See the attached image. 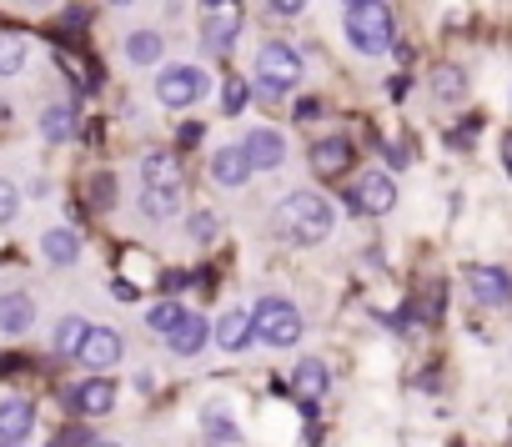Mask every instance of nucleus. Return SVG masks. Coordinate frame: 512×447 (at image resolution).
Returning a JSON list of instances; mask_svg holds the SVG:
<instances>
[{"label": "nucleus", "instance_id": "nucleus-21", "mask_svg": "<svg viewBox=\"0 0 512 447\" xmlns=\"http://www.w3.org/2000/svg\"><path fill=\"white\" fill-rule=\"evenodd\" d=\"M41 252H46L51 267H76V262H81V232L51 227V232H41Z\"/></svg>", "mask_w": 512, "mask_h": 447}, {"label": "nucleus", "instance_id": "nucleus-13", "mask_svg": "<svg viewBox=\"0 0 512 447\" xmlns=\"http://www.w3.org/2000/svg\"><path fill=\"white\" fill-rule=\"evenodd\" d=\"M211 337H216V347L231 352V357L246 352V347L256 342V332H251V312H246V307H226V312L211 322Z\"/></svg>", "mask_w": 512, "mask_h": 447}, {"label": "nucleus", "instance_id": "nucleus-33", "mask_svg": "<svg viewBox=\"0 0 512 447\" xmlns=\"http://www.w3.org/2000/svg\"><path fill=\"white\" fill-rule=\"evenodd\" d=\"M267 6H272L277 16H302V11H307V0H267Z\"/></svg>", "mask_w": 512, "mask_h": 447}, {"label": "nucleus", "instance_id": "nucleus-18", "mask_svg": "<svg viewBox=\"0 0 512 447\" xmlns=\"http://www.w3.org/2000/svg\"><path fill=\"white\" fill-rule=\"evenodd\" d=\"M36 327V302L26 292H0V337H26Z\"/></svg>", "mask_w": 512, "mask_h": 447}, {"label": "nucleus", "instance_id": "nucleus-34", "mask_svg": "<svg viewBox=\"0 0 512 447\" xmlns=\"http://www.w3.org/2000/svg\"><path fill=\"white\" fill-rule=\"evenodd\" d=\"M502 166H507V171H512V136H507V141H502Z\"/></svg>", "mask_w": 512, "mask_h": 447}, {"label": "nucleus", "instance_id": "nucleus-3", "mask_svg": "<svg viewBox=\"0 0 512 447\" xmlns=\"http://www.w3.org/2000/svg\"><path fill=\"white\" fill-rule=\"evenodd\" d=\"M302 71H307V61L287 41H262V46H256V81H251V91L262 101H282L302 81Z\"/></svg>", "mask_w": 512, "mask_h": 447}, {"label": "nucleus", "instance_id": "nucleus-25", "mask_svg": "<svg viewBox=\"0 0 512 447\" xmlns=\"http://www.w3.org/2000/svg\"><path fill=\"white\" fill-rule=\"evenodd\" d=\"M26 61H31V46H26V36L21 31H0V76H21L26 71Z\"/></svg>", "mask_w": 512, "mask_h": 447}, {"label": "nucleus", "instance_id": "nucleus-20", "mask_svg": "<svg viewBox=\"0 0 512 447\" xmlns=\"http://www.w3.org/2000/svg\"><path fill=\"white\" fill-rule=\"evenodd\" d=\"M81 131V111L71 106V101H51L46 111H41V136L51 141V146H61V141H71Z\"/></svg>", "mask_w": 512, "mask_h": 447}, {"label": "nucleus", "instance_id": "nucleus-9", "mask_svg": "<svg viewBox=\"0 0 512 447\" xmlns=\"http://www.w3.org/2000/svg\"><path fill=\"white\" fill-rule=\"evenodd\" d=\"M462 292L477 307H512V277L502 267H467L462 272Z\"/></svg>", "mask_w": 512, "mask_h": 447}, {"label": "nucleus", "instance_id": "nucleus-38", "mask_svg": "<svg viewBox=\"0 0 512 447\" xmlns=\"http://www.w3.org/2000/svg\"><path fill=\"white\" fill-rule=\"evenodd\" d=\"M86 447H121V442H106V437H101V442H86Z\"/></svg>", "mask_w": 512, "mask_h": 447}, {"label": "nucleus", "instance_id": "nucleus-26", "mask_svg": "<svg viewBox=\"0 0 512 447\" xmlns=\"http://www.w3.org/2000/svg\"><path fill=\"white\" fill-rule=\"evenodd\" d=\"M186 312H191L186 302H176V297H161V302H151V312H146V332H161V337H171V332H176V322H181Z\"/></svg>", "mask_w": 512, "mask_h": 447}, {"label": "nucleus", "instance_id": "nucleus-17", "mask_svg": "<svg viewBox=\"0 0 512 447\" xmlns=\"http://www.w3.org/2000/svg\"><path fill=\"white\" fill-rule=\"evenodd\" d=\"M206 342H211V322H206V312H186V317L176 322V332L166 337V347H171L176 357H201Z\"/></svg>", "mask_w": 512, "mask_h": 447}, {"label": "nucleus", "instance_id": "nucleus-29", "mask_svg": "<svg viewBox=\"0 0 512 447\" xmlns=\"http://www.w3.org/2000/svg\"><path fill=\"white\" fill-rule=\"evenodd\" d=\"M91 206L96 211H106V206H116V176H91Z\"/></svg>", "mask_w": 512, "mask_h": 447}, {"label": "nucleus", "instance_id": "nucleus-8", "mask_svg": "<svg viewBox=\"0 0 512 447\" xmlns=\"http://www.w3.org/2000/svg\"><path fill=\"white\" fill-rule=\"evenodd\" d=\"M121 357H126V337L116 327H86V337L76 347V362H86L91 372H111Z\"/></svg>", "mask_w": 512, "mask_h": 447}, {"label": "nucleus", "instance_id": "nucleus-4", "mask_svg": "<svg viewBox=\"0 0 512 447\" xmlns=\"http://www.w3.org/2000/svg\"><path fill=\"white\" fill-rule=\"evenodd\" d=\"M251 332H256V342L262 347H272V352H282V347H297L302 342V307L292 302V297H262L251 307Z\"/></svg>", "mask_w": 512, "mask_h": 447}, {"label": "nucleus", "instance_id": "nucleus-1", "mask_svg": "<svg viewBox=\"0 0 512 447\" xmlns=\"http://www.w3.org/2000/svg\"><path fill=\"white\" fill-rule=\"evenodd\" d=\"M267 232L277 242H292V247H317L337 232V211L322 191H287L277 206H272V221Z\"/></svg>", "mask_w": 512, "mask_h": 447}, {"label": "nucleus", "instance_id": "nucleus-15", "mask_svg": "<svg viewBox=\"0 0 512 447\" xmlns=\"http://www.w3.org/2000/svg\"><path fill=\"white\" fill-rule=\"evenodd\" d=\"M352 141L347 136H327V141H317L312 146V176H322V181H337V176H347L352 171Z\"/></svg>", "mask_w": 512, "mask_h": 447}, {"label": "nucleus", "instance_id": "nucleus-11", "mask_svg": "<svg viewBox=\"0 0 512 447\" xmlns=\"http://www.w3.org/2000/svg\"><path fill=\"white\" fill-rule=\"evenodd\" d=\"M206 171H211V181H216L221 191H241V186L256 176V166H251V156H246L241 141H236V146H216L211 161H206Z\"/></svg>", "mask_w": 512, "mask_h": 447}, {"label": "nucleus", "instance_id": "nucleus-2", "mask_svg": "<svg viewBox=\"0 0 512 447\" xmlns=\"http://www.w3.org/2000/svg\"><path fill=\"white\" fill-rule=\"evenodd\" d=\"M141 211L166 221L186 211V166L176 151H146L141 156Z\"/></svg>", "mask_w": 512, "mask_h": 447}, {"label": "nucleus", "instance_id": "nucleus-37", "mask_svg": "<svg viewBox=\"0 0 512 447\" xmlns=\"http://www.w3.org/2000/svg\"><path fill=\"white\" fill-rule=\"evenodd\" d=\"M342 6L352 11V6H377V0H342Z\"/></svg>", "mask_w": 512, "mask_h": 447}, {"label": "nucleus", "instance_id": "nucleus-7", "mask_svg": "<svg viewBox=\"0 0 512 447\" xmlns=\"http://www.w3.org/2000/svg\"><path fill=\"white\" fill-rule=\"evenodd\" d=\"M342 206H347L352 216H387V211L397 206V181H392L387 171H362V176L352 181V191L342 196Z\"/></svg>", "mask_w": 512, "mask_h": 447}, {"label": "nucleus", "instance_id": "nucleus-36", "mask_svg": "<svg viewBox=\"0 0 512 447\" xmlns=\"http://www.w3.org/2000/svg\"><path fill=\"white\" fill-rule=\"evenodd\" d=\"M26 6H31V11H46V6H56V0H26Z\"/></svg>", "mask_w": 512, "mask_h": 447}, {"label": "nucleus", "instance_id": "nucleus-5", "mask_svg": "<svg viewBox=\"0 0 512 447\" xmlns=\"http://www.w3.org/2000/svg\"><path fill=\"white\" fill-rule=\"evenodd\" d=\"M347 46L357 51V56H387L392 46H397V21H392V11L382 6H352L347 11Z\"/></svg>", "mask_w": 512, "mask_h": 447}, {"label": "nucleus", "instance_id": "nucleus-22", "mask_svg": "<svg viewBox=\"0 0 512 447\" xmlns=\"http://www.w3.org/2000/svg\"><path fill=\"white\" fill-rule=\"evenodd\" d=\"M327 387H332L327 362H322V357H302V362H297V372H292V392L317 402V397H327Z\"/></svg>", "mask_w": 512, "mask_h": 447}, {"label": "nucleus", "instance_id": "nucleus-32", "mask_svg": "<svg viewBox=\"0 0 512 447\" xmlns=\"http://www.w3.org/2000/svg\"><path fill=\"white\" fill-rule=\"evenodd\" d=\"M292 116H297V121H302V126H312V121H317V116H322V106H317V101H312V96H302V101H297V111H292Z\"/></svg>", "mask_w": 512, "mask_h": 447}, {"label": "nucleus", "instance_id": "nucleus-14", "mask_svg": "<svg viewBox=\"0 0 512 447\" xmlns=\"http://www.w3.org/2000/svg\"><path fill=\"white\" fill-rule=\"evenodd\" d=\"M201 31H206V46L226 56V51L236 46V36H241V11H236V0H216V6L206 11V26H201Z\"/></svg>", "mask_w": 512, "mask_h": 447}, {"label": "nucleus", "instance_id": "nucleus-35", "mask_svg": "<svg viewBox=\"0 0 512 447\" xmlns=\"http://www.w3.org/2000/svg\"><path fill=\"white\" fill-rule=\"evenodd\" d=\"M106 6H111V11H131V6H136V0H106Z\"/></svg>", "mask_w": 512, "mask_h": 447}, {"label": "nucleus", "instance_id": "nucleus-6", "mask_svg": "<svg viewBox=\"0 0 512 447\" xmlns=\"http://www.w3.org/2000/svg\"><path fill=\"white\" fill-rule=\"evenodd\" d=\"M206 91H211V76L196 61H171V66L156 71V101L166 111H191V106L206 101Z\"/></svg>", "mask_w": 512, "mask_h": 447}, {"label": "nucleus", "instance_id": "nucleus-23", "mask_svg": "<svg viewBox=\"0 0 512 447\" xmlns=\"http://www.w3.org/2000/svg\"><path fill=\"white\" fill-rule=\"evenodd\" d=\"M201 432H206L211 447H241V422L226 407H206L201 412Z\"/></svg>", "mask_w": 512, "mask_h": 447}, {"label": "nucleus", "instance_id": "nucleus-12", "mask_svg": "<svg viewBox=\"0 0 512 447\" xmlns=\"http://www.w3.org/2000/svg\"><path fill=\"white\" fill-rule=\"evenodd\" d=\"M66 407H71V412H81V417H101V412H111V407H116V382L96 372V377H86V382L66 387Z\"/></svg>", "mask_w": 512, "mask_h": 447}, {"label": "nucleus", "instance_id": "nucleus-16", "mask_svg": "<svg viewBox=\"0 0 512 447\" xmlns=\"http://www.w3.org/2000/svg\"><path fill=\"white\" fill-rule=\"evenodd\" d=\"M36 432V407L26 397H6L0 402V447H21Z\"/></svg>", "mask_w": 512, "mask_h": 447}, {"label": "nucleus", "instance_id": "nucleus-28", "mask_svg": "<svg viewBox=\"0 0 512 447\" xmlns=\"http://www.w3.org/2000/svg\"><path fill=\"white\" fill-rule=\"evenodd\" d=\"M246 101H251V86L231 76V81L221 86V111H226V116H241V111H246Z\"/></svg>", "mask_w": 512, "mask_h": 447}, {"label": "nucleus", "instance_id": "nucleus-10", "mask_svg": "<svg viewBox=\"0 0 512 447\" xmlns=\"http://www.w3.org/2000/svg\"><path fill=\"white\" fill-rule=\"evenodd\" d=\"M241 146H246V156H251V166H256V171H282V166H287V156H292L287 131H277V126H251Z\"/></svg>", "mask_w": 512, "mask_h": 447}, {"label": "nucleus", "instance_id": "nucleus-31", "mask_svg": "<svg viewBox=\"0 0 512 447\" xmlns=\"http://www.w3.org/2000/svg\"><path fill=\"white\" fill-rule=\"evenodd\" d=\"M186 232H191L196 242H211V237H216V216H211V211H191V216H186Z\"/></svg>", "mask_w": 512, "mask_h": 447}, {"label": "nucleus", "instance_id": "nucleus-30", "mask_svg": "<svg viewBox=\"0 0 512 447\" xmlns=\"http://www.w3.org/2000/svg\"><path fill=\"white\" fill-rule=\"evenodd\" d=\"M16 211H21V191L0 176V227H6V221H16Z\"/></svg>", "mask_w": 512, "mask_h": 447}, {"label": "nucleus", "instance_id": "nucleus-27", "mask_svg": "<svg viewBox=\"0 0 512 447\" xmlns=\"http://www.w3.org/2000/svg\"><path fill=\"white\" fill-rule=\"evenodd\" d=\"M86 327H91V322H86V317H76V312H71V317H61V327H56V352H61V357H76V347H81Z\"/></svg>", "mask_w": 512, "mask_h": 447}, {"label": "nucleus", "instance_id": "nucleus-24", "mask_svg": "<svg viewBox=\"0 0 512 447\" xmlns=\"http://www.w3.org/2000/svg\"><path fill=\"white\" fill-rule=\"evenodd\" d=\"M427 91H432V101L457 106V101L467 96V71H462V66H437V71L427 76Z\"/></svg>", "mask_w": 512, "mask_h": 447}, {"label": "nucleus", "instance_id": "nucleus-19", "mask_svg": "<svg viewBox=\"0 0 512 447\" xmlns=\"http://www.w3.org/2000/svg\"><path fill=\"white\" fill-rule=\"evenodd\" d=\"M161 56H166V36H161V31L136 26V31L126 36V61H131V66L151 71V66H161Z\"/></svg>", "mask_w": 512, "mask_h": 447}]
</instances>
